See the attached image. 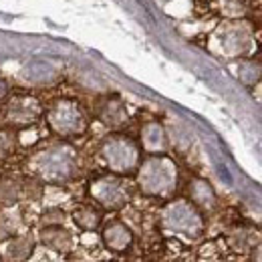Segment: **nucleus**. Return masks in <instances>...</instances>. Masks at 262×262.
Wrapping results in <instances>:
<instances>
[{
	"mask_svg": "<svg viewBox=\"0 0 262 262\" xmlns=\"http://www.w3.org/2000/svg\"><path fill=\"white\" fill-rule=\"evenodd\" d=\"M47 119H49L51 129L55 133H59V135H63V137L81 135L87 127V121H85V115H83L81 107L71 99L57 101L51 107Z\"/></svg>",
	"mask_w": 262,
	"mask_h": 262,
	"instance_id": "5",
	"label": "nucleus"
},
{
	"mask_svg": "<svg viewBox=\"0 0 262 262\" xmlns=\"http://www.w3.org/2000/svg\"><path fill=\"white\" fill-rule=\"evenodd\" d=\"M164 224L169 230H173L178 234H184V236H190V238H196L204 228V222H202V216H200L198 208L194 204L186 202V200L171 202L165 208Z\"/></svg>",
	"mask_w": 262,
	"mask_h": 262,
	"instance_id": "6",
	"label": "nucleus"
},
{
	"mask_svg": "<svg viewBox=\"0 0 262 262\" xmlns=\"http://www.w3.org/2000/svg\"><path fill=\"white\" fill-rule=\"evenodd\" d=\"M103 242L111 250H125L131 244V230L123 222H111L103 230Z\"/></svg>",
	"mask_w": 262,
	"mask_h": 262,
	"instance_id": "11",
	"label": "nucleus"
},
{
	"mask_svg": "<svg viewBox=\"0 0 262 262\" xmlns=\"http://www.w3.org/2000/svg\"><path fill=\"white\" fill-rule=\"evenodd\" d=\"M42 109L34 97H14L6 107V121L10 125H33L38 121Z\"/></svg>",
	"mask_w": 262,
	"mask_h": 262,
	"instance_id": "8",
	"label": "nucleus"
},
{
	"mask_svg": "<svg viewBox=\"0 0 262 262\" xmlns=\"http://www.w3.org/2000/svg\"><path fill=\"white\" fill-rule=\"evenodd\" d=\"M8 95V85H6V81L4 79H0V101Z\"/></svg>",
	"mask_w": 262,
	"mask_h": 262,
	"instance_id": "19",
	"label": "nucleus"
},
{
	"mask_svg": "<svg viewBox=\"0 0 262 262\" xmlns=\"http://www.w3.org/2000/svg\"><path fill=\"white\" fill-rule=\"evenodd\" d=\"M20 198V186L12 180H0V206H14Z\"/></svg>",
	"mask_w": 262,
	"mask_h": 262,
	"instance_id": "16",
	"label": "nucleus"
},
{
	"mask_svg": "<svg viewBox=\"0 0 262 262\" xmlns=\"http://www.w3.org/2000/svg\"><path fill=\"white\" fill-rule=\"evenodd\" d=\"M89 192L93 200L107 210H119L129 200L127 186L117 176H101L97 180H93L89 186Z\"/></svg>",
	"mask_w": 262,
	"mask_h": 262,
	"instance_id": "7",
	"label": "nucleus"
},
{
	"mask_svg": "<svg viewBox=\"0 0 262 262\" xmlns=\"http://www.w3.org/2000/svg\"><path fill=\"white\" fill-rule=\"evenodd\" d=\"M137 184H139L141 192L147 196L171 194L178 184V167L169 158L154 154L149 160H145L139 165Z\"/></svg>",
	"mask_w": 262,
	"mask_h": 262,
	"instance_id": "1",
	"label": "nucleus"
},
{
	"mask_svg": "<svg viewBox=\"0 0 262 262\" xmlns=\"http://www.w3.org/2000/svg\"><path fill=\"white\" fill-rule=\"evenodd\" d=\"M34 250V242L29 238H16L8 244V256L12 262H25Z\"/></svg>",
	"mask_w": 262,
	"mask_h": 262,
	"instance_id": "15",
	"label": "nucleus"
},
{
	"mask_svg": "<svg viewBox=\"0 0 262 262\" xmlns=\"http://www.w3.org/2000/svg\"><path fill=\"white\" fill-rule=\"evenodd\" d=\"M14 145H16V139L10 131H0V158H6L14 151Z\"/></svg>",
	"mask_w": 262,
	"mask_h": 262,
	"instance_id": "17",
	"label": "nucleus"
},
{
	"mask_svg": "<svg viewBox=\"0 0 262 262\" xmlns=\"http://www.w3.org/2000/svg\"><path fill=\"white\" fill-rule=\"evenodd\" d=\"M101 156L113 173H131L139 165V147L125 135L109 137L101 147Z\"/></svg>",
	"mask_w": 262,
	"mask_h": 262,
	"instance_id": "3",
	"label": "nucleus"
},
{
	"mask_svg": "<svg viewBox=\"0 0 262 262\" xmlns=\"http://www.w3.org/2000/svg\"><path fill=\"white\" fill-rule=\"evenodd\" d=\"M0 262H2V256H0Z\"/></svg>",
	"mask_w": 262,
	"mask_h": 262,
	"instance_id": "20",
	"label": "nucleus"
},
{
	"mask_svg": "<svg viewBox=\"0 0 262 262\" xmlns=\"http://www.w3.org/2000/svg\"><path fill=\"white\" fill-rule=\"evenodd\" d=\"M190 194H192V202L196 208L210 210L216 206V194L206 180H194L190 184Z\"/></svg>",
	"mask_w": 262,
	"mask_h": 262,
	"instance_id": "13",
	"label": "nucleus"
},
{
	"mask_svg": "<svg viewBox=\"0 0 262 262\" xmlns=\"http://www.w3.org/2000/svg\"><path fill=\"white\" fill-rule=\"evenodd\" d=\"M40 242L57 252H69L73 246V236L63 224H55V226H42L40 230Z\"/></svg>",
	"mask_w": 262,
	"mask_h": 262,
	"instance_id": "9",
	"label": "nucleus"
},
{
	"mask_svg": "<svg viewBox=\"0 0 262 262\" xmlns=\"http://www.w3.org/2000/svg\"><path fill=\"white\" fill-rule=\"evenodd\" d=\"M101 121L109 127H121L127 121V111L119 99H107L101 109Z\"/></svg>",
	"mask_w": 262,
	"mask_h": 262,
	"instance_id": "12",
	"label": "nucleus"
},
{
	"mask_svg": "<svg viewBox=\"0 0 262 262\" xmlns=\"http://www.w3.org/2000/svg\"><path fill=\"white\" fill-rule=\"evenodd\" d=\"M214 42L218 45V51L222 55L240 57L252 45V27L240 18H230L228 23H222L216 29Z\"/></svg>",
	"mask_w": 262,
	"mask_h": 262,
	"instance_id": "4",
	"label": "nucleus"
},
{
	"mask_svg": "<svg viewBox=\"0 0 262 262\" xmlns=\"http://www.w3.org/2000/svg\"><path fill=\"white\" fill-rule=\"evenodd\" d=\"M63 220H65V214H63L61 210H57V208H51V210H47V212L40 216V224H42V226L63 224Z\"/></svg>",
	"mask_w": 262,
	"mask_h": 262,
	"instance_id": "18",
	"label": "nucleus"
},
{
	"mask_svg": "<svg viewBox=\"0 0 262 262\" xmlns=\"http://www.w3.org/2000/svg\"><path fill=\"white\" fill-rule=\"evenodd\" d=\"M141 145L149 154H162V151H165L167 137H165L164 127L158 121H151V123L143 125V129H141Z\"/></svg>",
	"mask_w": 262,
	"mask_h": 262,
	"instance_id": "10",
	"label": "nucleus"
},
{
	"mask_svg": "<svg viewBox=\"0 0 262 262\" xmlns=\"http://www.w3.org/2000/svg\"><path fill=\"white\" fill-rule=\"evenodd\" d=\"M73 222L79 226L81 230H93L99 228L101 224V212L93 206H79L75 212H73Z\"/></svg>",
	"mask_w": 262,
	"mask_h": 262,
	"instance_id": "14",
	"label": "nucleus"
},
{
	"mask_svg": "<svg viewBox=\"0 0 262 262\" xmlns=\"http://www.w3.org/2000/svg\"><path fill=\"white\" fill-rule=\"evenodd\" d=\"M75 151L69 145H57L34 158L36 173L47 182H65L75 173Z\"/></svg>",
	"mask_w": 262,
	"mask_h": 262,
	"instance_id": "2",
	"label": "nucleus"
}]
</instances>
